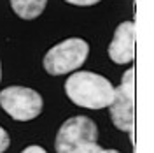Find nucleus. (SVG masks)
<instances>
[{
    "label": "nucleus",
    "instance_id": "12",
    "mask_svg": "<svg viewBox=\"0 0 154 153\" xmlns=\"http://www.w3.org/2000/svg\"><path fill=\"white\" fill-rule=\"evenodd\" d=\"M0 77H2V67H0Z\"/></svg>",
    "mask_w": 154,
    "mask_h": 153
},
{
    "label": "nucleus",
    "instance_id": "8",
    "mask_svg": "<svg viewBox=\"0 0 154 153\" xmlns=\"http://www.w3.org/2000/svg\"><path fill=\"white\" fill-rule=\"evenodd\" d=\"M75 153H119L116 150H103L102 146H98L96 143H91V144H86L82 148H79Z\"/></svg>",
    "mask_w": 154,
    "mask_h": 153
},
{
    "label": "nucleus",
    "instance_id": "3",
    "mask_svg": "<svg viewBox=\"0 0 154 153\" xmlns=\"http://www.w3.org/2000/svg\"><path fill=\"white\" fill-rule=\"evenodd\" d=\"M0 107L18 122H30L42 111V97L25 86H9L0 92Z\"/></svg>",
    "mask_w": 154,
    "mask_h": 153
},
{
    "label": "nucleus",
    "instance_id": "6",
    "mask_svg": "<svg viewBox=\"0 0 154 153\" xmlns=\"http://www.w3.org/2000/svg\"><path fill=\"white\" fill-rule=\"evenodd\" d=\"M109 57L114 63H130L135 58V23L123 21L114 32L109 46Z\"/></svg>",
    "mask_w": 154,
    "mask_h": 153
},
{
    "label": "nucleus",
    "instance_id": "5",
    "mask_svg": "<svg viewBox=\"0 0 154 153\" xmlns=\"http://www.w3.org/2000/svg\"><path fill=\"white\" fill-rule=\"evenodd\" d=\"M112 123L125 132H133L135 125V69H128L116 88L114 99L109 106Z\"/></svg>",
    "mask_w": 154,
    "mask_h": 153
},
{
    "label": "nucleus",
    "instance_id": "7",
    "mask_svg": "<svg viewBox=\"0 0 154 153\" xmlns=\"http://www.w3.org/2000/svg\"><path fill=\"white\" fill-rule=\"evenodd\" d=\"M48 0H11L12 11L23 19H35L46 9Z\"/></svg>",
    "mask_w": 154,
    "mask_h": 153
},
{
    "label": "nucleus",
    "instance_id": "10",
    "mask_svg": "<svg viewBox=\"0 0 154 153\" xmlns=\"http://www.w3.org/2000/svg\"><path fill=\"white\" fill-rule=\"evenodd\" d=\"M68 4H74V5H82V7H86V5H95L98 4L100 0H65Z\"/></svg>",
    "mask_w": 154,
    "mask_h": 153
},
{
    "label": "nucleus",
    "instance_id": "2",
    "mask_svg": "<svg viewBox=\"0 0 154 153\" xmlns=\"http://www.w3.org/2000/svg\"><path fill=\"white\" fill-rule=\"evenodd\" d=\"M89 46L82 39H67L51 48L44 57V69L51 76H61L77 70L88 58Z\"/></svg>",
    "mask_w": 154,
    "mask_h": 153
},
{
    "label": "nucleus",
    "instance_id": "11",
    "mask_svg": "<svg viewBox=\"0 0 154 153\" xmlns=\"http://www.w3.org/2000/svg\"><path fill=\"white\" fill-rule=\"evenodd\" d=\"M21 153H46V150L40 148V146H28L26 150H23Z\"/></svg>",
    "mask_w": 154,
    "mask_h": 153
},
{
    "label": "nucleus",
    "instance_id": "1",
    "mask_svg": "<svg viewBox=\"0 0 154 153\" xmlns=\"http://www.w3.org/2000/svg\"><path fill=\"white\" fill-rule=\"evenodd\" d=\"M65 92L74 104L88 109H102L110 106L116 88L110 81L95 72H74L65 83Z\"/></svg>",
    "mask_w": 154,
    "mask_h": 153
},
{
    "label": "nucleus",
    "instance_id": "4",
    "mask_svg": "<svg viewBox=\"0 0 154 153\" xmlns=\"http://www.w3.org/2000/svg\"><path fill=\"white\" fill-rule=\"evenodd\" d=\"M98 129L86 116H74L60 127L54 141L56 153H75L86 144L96 143Z\"/></svg>",
    "mask_w": 154,
    "mask_h": 153
},
{
    "label": "nucleus",
    "instance_id": "9",
    "mask_svg": "<svg viewBox=\"0 0 154 153\" xmlns=\"http://www.w3.org/2000/svg\"><path fill=\"white\" fill-rule=\"evenodd\" d=\"M7 148H9V135L0 127V153H4Z\"/></svg>",
    "mask_w": 154,
    "mask_h": 153
}]
</instances>
